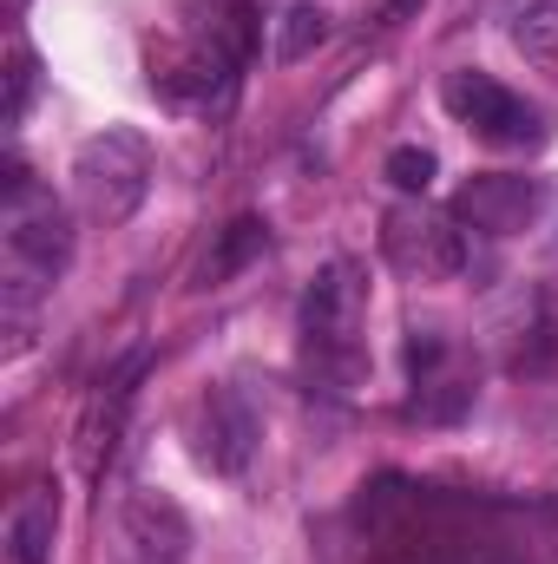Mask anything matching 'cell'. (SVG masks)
I'll return each mask as SVG.
<instances>
[{"mask_svg":"<svg viewBox=\"0 0 558 564\" xmlns=\"http://www.w3.org/2000/svg\"><path fill=\"white\" fill-rule=\"evenodd\" d=\"M151 197V144L132 126H106L73 151V204L93 224H132Z\"/></svg>","mask_w":558,"mask_h":564,"instance_id":"obj_1","label":"cell"},{"mask_svg":"<svg viewBox=\"0 0 558 564\" xmlns=\"http://www.w3.org/2000/svg\"><path fill=\"white\" fill-rule=\"evenodd\" d=\"M264 250H270V224H264V217H237V224H230V230L217 237V250L204 257L197 282H211V289H217V282H230L237 270H250V263H257Z\"/></svg>","mask_w":558,"mask_h":564,"instance_id":"obj_10","label":"cell"},{"mask_svg":"<svg viewBox=\"0 0 558 564\" xmlns=\"http://www.w3.org/2000/svg\"><path fill=\"white\" fill-rule=\"evenodd\" d=\"M420 394L408 401V414L415 421H460L466 408H473V388L466 381H453V375H427V381H415Z\"/></svg>","mask_w":558,"mask_h":564,"instance_id":"obj_13","label":"cell"},{"mask_svg":"<svg viewBox=\"0 0 558 564\" xmlns=\"http://www.w3.org/2000/svg\"><path fill=\"white\" fill-rule=\"evenodd\" d=\"M126 408H132V388L106 375V381L93 388L86 414H79V466H86L93 479L106 473V459H112V446H119V426H126Z\"/></svg>","mask_w":558,"mask_h":564,"instance_id":"obj_8","label":"cell"},{"mask_svg":"<svg viewBox=\"0 0 558 564\" xmlns=\"http://www.w3.org/2000/svg\"><path fill=\"white\" fill-rule=\"evenodd\" d=\"M322 40H329V13H322V7H309V0H296V7H282V13H277V33H270V59L296 66V59H309Z\"/></svg>","mask_w":558,"mask_h":564,"instance_id":"obj_12","label":"cell"},{"mask_svg":"<svg viewBox=\"0 0 558 564\" xmlns=\"http://www.w3.org/2000/svg\"><path fill=\"white\" fill-rule=\"evenodd\" d=\"M53 532H60V492L53 486H26L13 519H7V552L13 564H53Z\"/></svg>","mask_w":558,"mask_h":564,"instance_id":"obj_9","label":"cell"},{"mask_svg":"<svg viewBox=\"0 0 558 564\" xmlns=\"http://www.w3.org/2000/svg\"><path fill=\"white\" fill-rule=\"evenodd\" d=\"M440 106H447V112H453L466 132H480L486 144H539V139H546L539 112H533L519 93H506L493 73H473V66L447 73V86H440Z\"/></svg>","mask_w":558,"mask_h":564,"instance_id":"obj_4","label":"cell"},{"mask_svg":"<svg viewBox=\"0 0 558 564\" xmlns=\"http://www.w3.org/2000/svg\"><path fill=\"white\" fill-rule=\"evenodd\" d=\"M126 539L139 545L144 564H184V552H191V519H184V506L171 492L139 486L126 499Z\"/></svg>","mask_w":558,"mask_h":564,"instance_id":"obj_7","label":"cell"},{"mask_svg":"<svg viewBox=\"0 0 558 564\" xmlns=\"http://www.w3.org/2000/svg\"><path fill=\"white\" fill-rule=\"evenodd\" d=\"M382 257L401 270L408 282H453L466 270V237L460 217L427 210V204H395L382 217Z\"/></svg>","mask_w":558,"mask_h":564,"instance_id":"obj_3","label":"cell"},{"mask_svg":"<svg viewBox=\"0 0 558 564\" xmlns=\"http://www.w3.org/2000/svg\"><path fill=\"white\" fill-rule=\"evenodd\" d=\"M257 440H264V426H257L250 401H244L237 388H211V394H204V408H197V459H204L211 473L237 479V473L257 459Z\"/></svg>","mask_w":558,"mask_h":564,"instance_id":"obj_6","label":"cell"},{"mask_svg":"<svg viewBox=\"0 0 558 564\" xmlns=\"http://www.w3.org/2000/svg\"><path fill=\"white\" fill-rule=\"evenodd\" d=\"M513 46H519L526 66H539V73L558 79V0H526L513 13Z\"/></svg>","mask_w":558,"mask_h":564,"instance_id":"obj_11","label":"cell"},{"mask_svg":"<svg viewBox=\"0 0 558 564\" xmlns=\"http://www.w3.org/2000/svg\"><path fill=\"white\" fill-rule=\"evenodd\" d=\"M33 86H40V59L20 46V53H13V66H7V99H0V119H7V126H20V119H26Z\"/></svg>","mask_w":558,"mask_h":564,"instance_id":"obj_15","label":"cell"},{"mask_svg":"<svg viewBox=\"0 0 558 564\" xmlns=\"http://www.w3.org/2000/svg\"><path fill=\"white\" fill-rule=\"evenodd\" d=\"M440 368H447V341H440L433 328H415V335H408V375L427 381V375H440Z\"/></svg>","mask_w":558,"mask_h":564,"instance_id":"obj_16","label":"cell"},{"mask_svg":"<svg viewBox=\"0 0 558 564\" xmlns=\"http://www.w3.org/2000/svg\"><path fill=\"white\" fill-rule=\"evenodd\" d=\"M362 315H368V276L355 257H335L322 263L309 295H302V335H309V355L315 368H329L335 381H355L362 375Z\"/></svg>","mask_w":558,"mask_h":564,"instance_id":"obj_2","label":"cell"},{"mask_svg":"<svg viewBox=\"0 0 558 564\" xmlns=\"http://www.w3.org/2000/svg\"><path fill=\"white\" fill-rule=\"evenodd\" d=\"M382 171H388V184H395V191H408V197H427V184H433L440 158H433L427 144H395Z\"/></svg>","mask_w":558,"mask_h":564,"instance_id":"obj_14","label":"cell"},{"mask_svg":"<svg viewBox=\"0 0 558 564\" xmlns=\"http://www.w3.org/2000/svg\"><path fill=\"white\" fill-rule=\"evenodd\" d=\"M539 210H546V184L519 177V171H480L453 191V217L486 237H519L539 224Z\"/></svg>","mask_w":558,"mask_h":564,"instance_id":"obj_5","label":"cell"}]
</instances>
